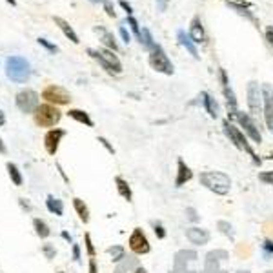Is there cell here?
<instances>
[{"label": "cell", "mask_w": 273, "mask_h": 273, "mask_svg": "<svg viewBox=\"0 0 273 273\" xmlns=\"http://www.w3.org/2000/svg\"><path fill=\"white\" fill-rule=\"evenodd\" d=\"M222 131H224V135L228 136V140H230L237 150L244 151V153H248V155L252 157L255 166H260V164H262V158L255 153V150H253L252 144H250V138L244 135V131L240 130L239 126H235V124H232L226 118V120H222Z\"/></svg>", "instance_id": "obj_1"}, {"label": "cell", "mask_w": 273, "mask_h": 273, "mask_svg": "<svg viewBox=\"0 0 273 273\" xmlns=\"http://www.w3.org/2000/svg\"><path fill=\"white\" fill-rule=\"evenodd\" d=\"M198 182L218 197H224L232 190V178L224 171H202L198 175Z\"/></svg>", "instance_id": "obj_2"}, {"label": "cell", "mask_w": 273, "mask_h": 273, "mask_svg": "<svg viewBox=\"0 0 273 273\" xmlns=\"http://www.w3.org/2000/svg\"><path fill=\"white\" fill-rule=\"evenodd\" d=\"M6 75L7 78H11L13 82L24 84L31 77V66H29V62L24 57L11 55V57L6 58Z\"/></svg>", "instance_id": "obj_3"}, {"label": "cell", "mask_w": 273, "mask_h": 273, "mask_svg": "<svg viewBox=\"0 0 273 273\" xmlns=\"http://www.w3.org/2000/svg\"><path fill=\"white\" fill-rule=\"evenodd\" d=\"M88 55L93 58V60L98 62V64H100V66L108 71L109 75H120V73H122V64H120V60H118V57L113 55L111 49L89 48Z\"/></svg>", "instance_id": "obj_4"}, {"label": "cell", "mask_w": 273, "mask_h": 273, "mask_svg": "<svg viewBox=\"0 0 273 273\" xmlns=\"http://www.w3.org/2000/svg\"><path fill=\"white\" fill-rule=\"evenodd\" d=\"M35 124L40 126V128H53L60 122L62 113L55 108L53 104H40L39 108L35 109L33 113Z\"/></svg>", "instance_id": "obj_5"}, {"label": "cell", "mask_w": 273, "mask_h": 273, "mask_svg": "<svg viewBox=\"0 0 273 273\" xmlns=\"http://www.w3.org/2000/svg\"><path fill=\"white\" fill-rule=\"evenodd\" d=\"M148 62H150L151 69H155L157 73H162V75H173V73H175V68H173V64H171L170 57L166 55V51H164V48L160 44H157V46L150 51Z\"/></svg>", "instance_id": "obj_6"}, {"label": "cell", "mask_w": 273, "mask_h": 273, "mask_svg": "<svg viewBox=\"0 0 273 273\" xmlns=\"http://www.w3.org/2000/svg\"><path fill=\"white\" fill-rule=\"evenodd\" d=\"M235 120L239 122L240 130L244 131V135L248 136L253 144H262V135H260V131H259V126H257L255 118H253L250 113L237 111V113H235Z\"/></svg>", "instance_id": "obj_7"}, {"label": "cell", "mask_w": 273, "mask_h": 273, "mask_svg": "<svg viewBox=\"0 0 273 273\" xmlns=\"http://www.w3.org/2000/svg\"><path fill=\"white\" fill-rule=\"evenodd\" d=\"M246 102H248V109H250V115L255 117L262 115V89H260L259 82H248V88H246Z\"/></svg>", "instance_id": "obj_8"}, {"label": "cell", "mask_w": 273, "mask_h": 273, "mask_svg": "<svg viewBox=\"0 0 273 273\" xmlns=\"http://www.w3.org/2000/svg\"><path fill=\"white\" fill-rule=\"evenodd\" d=\"M128 248L131 250V253H135L138 257H140V255H148V253L151 252V244L142 228H135V230L131 232L130 239H128Z\"/></svg>", "instance_id": "obj_9"}, {"label": "cell", "mask_w": 273, "mask_h": 273, "mask_svg": "<svg viewBox=\"0 0 273 273\" xmlns=\"http://www.w3.org/2000/svg\"><path fill=\"white\" fill-rule=\"evenodd\" d=\"M39 98H40L39 93L33 91V89H22L15 97V104H17V108L20 109L22 113H35V109L40 106Z\"/></svg>", "instance_id": "obj_10"}, {"label": "cell", "mask_w": 273, "mask_h": 273, "mask_svg": "<svg viewBox=\"0 0 273 273\" xmlns=\"http://www.w3.org/2000/svg\"><path fill=\"white\" fill-rule=\"evenodd\" d=\"M42 98L48 104H53V106H66V104L71 102V95L62 86H57V84L46 86L42 91Z\"/></svg>", "instance_id": "obj_11"}, {"label": "cell", "mask_w": 273, "mask_h": 273, "mask_svg": "<svg viewBox=\"0 0 273 273\" xmlns=\"http://www.w3.org/2000/svg\"><path fill=\"white\" fill-rule=\"evenodd\" d=\"M218 78H220V86H222V95H224V98H226L228 113H230V117H235V113L239 111L237 97H235V91H233L232 86H230V78H228L224 69H218Z\"/></svg>", "instance_id": "obj_12"}, {"label": "cell", "mask_w": 273, "mask_h": 273, "mask_svg": "<svg viewBox=\"0 0 273 273\" xmlns=\"http://www.w3.org/2000/svg\"><path fill=\"white\" fill-rule=\"evenodd\" d=\"M262 117L270 131H273V88L272 84H262Z\"/></svg>", "instance_id": "obj_13"}, {"label": "cell", "mask_w": 273, "mask_h": 273, "mask_svg": "<svg viewBox=\"0 0 273 273\" xmlns=\"http://www.w3.org/2000/svg\"><path fill=\"white\" fill-rule=\"evenodd\" d=\"M66 136V131L64 130H58V128H55V130H49L44 136V148L48 151V155L55 157L57 155V151H58V146H60V140Z\"/></svg>", "instance_id": "obj_14"}, {"label": "cell", "mask_w": 273, "mask_h": 273, "mask_svg": "<svg viewBox=\"0 0 273 273\" xmlns=\"http://www.w3.org/2000/svg\"><path fill=\"white\" fill-rule=\"evenodd\" d=\"M186 239L190 240L193 246H206L210 242V239H212V235H210V232L204 230V228L191 226V228L186 230Z\"/></svg>", "instance_id": "obj_15"}, {"label": "cell", "mask_w": 273, "mask_h": 273, "mask_svg": "<svg viewBox=\"0 0 273 273\" xmlns=\"http://www.w3.org/2000/svg\"><path fill=\"white\" fill-rule=\"evenodd\" d=\"M193 170L184 162V158H177V175H175V188H182L193 180Z\"/></svg>", "instance_id": "obj_16"}, {"label": "cell", "mask_w": 273, "mask_h": 273, "mask_svg": "<svg viewBox=\"0 0 273 273\" xmlns=\"http://www.w3.org/2000/svg\"><path fill=\"white\" fill-rule=\"evenodd\" d=\"M198 98H200V102H202V108L206 109V113L210 115V118H218V113H220V106H218V102L213 98L208 91H202L200 95H198Z\"/></svg>", "instance_id": "obj_17"}, {"label": "cell", "mask_w": 273, "mask_h": 273, "mask_svg": "<svg viewBox=\"0 0 273 273\" xmlns=\"http://www.w3.org/2000/svg\"><path fill=\"white\" fill-rule=\"evenodd\" d=\"M190 37L195 44H202V42L206 40L204 27H202V22H200V17H198V15H195L190 22Z\"/></svg>", "instance_id": "obj_18"}, {"label": "cell", "mask_w": 273, "mask_h": 273, "mask_svg": "<svg viewBox=\"0 0 273 273\" xmlns=\"http://www.w3.org/2000/svg\"><path fill=\"white\" fill-rule=\"evenodd\" d=\"M177 40H178V44H180L182 48H186V51H190V55L193 57V58H198L197 44L191 40L190 33H186L184 29H178V31H177Z\"/></svg>", "instance_id": "obj_19"}, {"label": "cell", "mask_w": 273, "mask_h": 273, "mask_svg": "<svg viewBox=\"0 0 273 273\" xmlns=\"http://www.w3.org/2000/svg\"><path fill=\"white\" fill-rule=\"evenodd\" d=\"M115 186H117V193H118L124 200H128V202L133 200V191H131V186L128 184V180H126V178L120 177V175H117Z\"/></svg>", "instance_id": "obj_20"}, {"label": "cell", "mask_w": 273, "mask_h": 273, "mask_svg": "<svg viewBox=\"0 0 273 273\" xmlns=\"http://www.w3.org/2000/svg\"><path fill=\"white\" fill-rule=\"evenodd\" d=\"M53 20H55V24L58 26V29H60L62 33L66 35V39H69V40L73 42V44H78V35L73 31V27L69 26V22L68 20H64V19H60V17H53Z\"/></svg>", "instance_id": "obj_21"}, {"label": "cell", "mask_w": 273, "mask_h": 273, "mask_svg": "<svg viewBox=\"0 0 273 273\" xmlns=\"http://www.w3.org/2000/svg\"><path fill=\"white\" fill-rule=\"evenodd\" d=\"M95 31L100 35V40H102V44L106 48H109L111 51H118V44H117L115 37H113L111 31H108V29H104V27H100V26L95 27Z\"/></svg>", "instance_id": "obj_22"}, {"label": "cell", "mask_w": 273, "mask_h": 273, "mask_svg": "<svg viewBox=\"0 0 273 273\" xmlns=\"http://www.w3.org/2000/svg\"><path fill=\"white\" fill-rule=\"evenodd\" d=\"M73 210H75V213L78 215V218H80L82 222L88 224L89 222V208L82 198H78V197L73 198Z\"/></svg>", "instance_id": "obj_23"}, {"label": "cell", "mask_w": 273, "mask_h": 273, "mask_svg": "<svg viewBox=\"0 0 273 273\" xmlns=\"http://www.w3.org/2000/svg\"><path fill=\"white\" fill-rule=\"evenodd\" d=\"M46 208H48L49 213H53L57 217H62L64 215V202L60 198H55L53 195H48L46 197Z\"/></svg>", "instance_id": "obj_24"}, {"label": "cell", "mask_w": 273, "mask_h": 273, "mask_svg": "<svg viewBox=\"0 0 273 273\" xmlns=\"http://www.w3.org/2000/svg\"><path fill=\"white\" fill-rule=\"evenodd\" d=\"M68 115L73 118V120H77V122L84 124V126H88V128H93V120H91V117L86 113V111H82V109H69Z\"/></svg>", "instance_id": "obj_25"}, {"label": "cell", "mask_w": 273, "mask_h": 273, "mask_svg": "<svg viewBox=\"0 0 273 273\" xmlns=\"http://www.w3.org/2000/svg\"><path fill=\"white\" fill-rule=\"evenodd\" d=\"M7 168V175H9V178H11V182H13L15 186H22V182H24V177H22L20 170H19V166L13 162H7L6 164Z\"/></svg>", "instance_id": "obj_26"}, {"label": "cell", "mask_w": 273, "mask_h": 273, "mask_svg": "<svg viewBox=\"0 0 273 273\" xmlns=\"http://www.w3.org/2000/svg\"><path fill=\"white\" fill-rule=\"evenodd\" d=\"M33 228H35V233H37L40 239H48L49 235H51V230H49L48 222H46V220H42V218H35Z\"/></svg>", "instance_id": "obj_27"}, {"label": "cell", "mask_w": 273, "mask_h": 273, "mask_svg": "<svg viewBox=\"0 0 273 273\" xmlns=\"http://www.w3.org/2000/svg\"><path fill=\"white\" fill-rule=\"evenodd\" d=\"M138 42H140L146 49H150V51L157 46L155 40H153V37H151V31L148 29V27H142V29H140V39H138Z\"/></svg>", "instance_id": "obj_28"}, {"label": "cell", "mask_w": 273, "mask_h": 273, "mask_svg": "<svg viewBox=\"0 0 273 273\" xmlns=\"http://www.w3.org/2000/svg\"><path fill=\"white\" fill-rule=\"evenodd\" d=\"M108 255L111 257L113 262H118V260H122L126 257V250H124V246H109L108 248Z\"/></svg>", "instance_id": "obj_29"}, {"label": "cell", "mask_w": 273, "mask_h": 273, "mask_svg": "<svg viewBox=\"0 0 273 273\" xmlns=\"http://www.w3.org/2000/svg\"><path fill=\"white\" fill-rule=\"evenodd\" d=\"M230 7H232V9H235V11H237V13H239V15H242V17H246L248 20L255 22V17H253V13H252V11H250V9H248V7L242 6V4H239V2H232V4H230Z\"/></svg>", "instance_id": "obj_30"}, {"label": "cell", "mask_w": 273, "mask_h": 273, "mask_svg": "<svg viewBox=\"0 0 273 273\" xmlns=\"http://www.w3.org/2000/svg\"><path fill=\"white\" fill-rule=\"evenodd\" d=\"M259 182L266 186H273V170H268V171H260L259 173Z\"/></svg>", "instance_id": "obj_31"}, {"label": "cell", "mask_w": 273, "mask_h": 273, "mask_svg": "<svg viewBox=\"0 0 273 273\" xmlns=\"http://www.w3.org/2000/svg\"><path fill=\"white\" fill-rule=\"evenodd\" d=\"M84 244H86V253H88L89 257H95L97 252H95V246H93V240H91V235H89V233L84 235Z\"/></svg>", "instance_id": "obj_32"}, {"label": "cell", "mask_w": 273, "mask_h": 273, "mask_svg": "<svg viewBox=\"0 0 273 273\" xmlns=\"http://www.w3.org/2000/svg\"><path fill=\"white\" fill-rule=\"evenodd\" d=\"M153 232H155V237H157L158 240H164L166 239V228L162 226V222H153Z\"/></svg>", "instance_id": "obj_33"}, {"label": "cell", "mask_w": 273, "mask_h": 273, "mask_svg": "<svg viewBox=\"0 0 273 273\" xmlns=\"http://www.w3.org/2000/svg\"><path fill=\"white\" fill-rule=\"evenodd\" d=\"M128 24H130L131 31L135 33L136 39H140V26H138V22H136V19L133 17V15H131V17H128Z\"/></svg>", "instance_id": "obj_34"}, {"label": "cell", "mask_w": 273, "mask_h": 273, "mask_svg": "<svg viewBox=\"0 0 273 273\" xmlns=\"http://www.w3.org/2000/svg\"><path fill=\"white\" fill-rule=\"evenodd\" d=\"M260 248H262V252H264L266 257H272L273 255V239H264V242L260 244Z\"/></svg>", "instance_id": "obj_35"}, {"label": "cell", "mask_w": 273, "mask_h": 273, "mask_svg": "<svg viewBox=\"0 0 273 273\" xmlns=\"http://www.w3.org/2000/svg\"><path fill=\"white\" fill-rule=\"evenodd\" d=\"M104 11H106V15L108 17H111V19H115L117 17V11H115V6H113V2L111 0H104Z\"/></svg>", "instance_id": "obj_36"}, {"label": "cell", "mask_w": 273, "mask_h": 273, "mask_svg": "<svg viewBox=\"0 0 273 273\" xmlns=\"http://www.w3.org/2000/svg\"><path fill=\"white\" fill-rule=\"evenodd\" d=\"M42 253L46 255V259H55V255H57V250H55L51 244H44V246H42Z\"/></svg>", "instance_id": "obj_37"}, {"label": "cell", "mask_w": 273, "mask_h": 273, "mask_svg": "<svg viewBox=\"0 0 273 273\" xmlns=\"http://www.w3.org/2000/svg\"><path fill=\"white\" fill-rule=\"evenodd\" d=\"M39 44L44 46V48L48 49V51H51V53H57V51H58V48H57L55 44H51V42H48L46 39H39Z\"/></svg>", "instance_id": "obj_38"}, {"label": "cell", "mask_w": 273, "mask_h": 273, "mask_svg": "<svg viewBox=\"0 0 273 273\" xmlns=\"http://www.w3.org/2000/svg\"><path fill=\"white\" fill-rule=\"evenodd\" d=\"M98 142L102 144L104 148H106V150H108L109 153H111V155H115V148H113V146H111V144H109V140H108V138H104V136H98Z\"/></svg>", "instance_id": "obj_39"}, {"label": "cell", "mask_w": 273, "mask_h": 273, "mask_svg": "<svg viewBox=\"0 0 273 273\" xmlns=\"http://www.w3.org/2000/svg\"><path fill=\"white\" fill-rule=\"evenodd\" d=\"M118 33H120V37H122V40L126 42V44H130L131 42V35L128 33V29L124 26H120V29H118Z\"/></svg>", "instance_id": "obj_40"}, {"label": "cell", "mask_w": 273, "mask_h": 273, "mask_svg": "<svg viewBox=\"0 0 273 273\" xmlns=\"http://www.w3.org/2000/svg\"><path fill=\"white\" fill-rule=\"evenodd\" d=\"M88 272L89 273H98V268H97L95 257H89V264H88Z\"/></svg>", "instance_id": "obj_41"}, {"label": "cell", "mask_w": 273, "mask_h": 273, "mask_svg": "<svg viewBox=\"0 0 273 273\" xmlns=\"http://www.w3.org/2000/svg\"><path fill=\"white\" fill-rule=\"evenodd\" d=\"M71 250H73V260H75V262H80V246L73 244Z\"/></svg>", "instance_id": "obj_42"}, {"label": "cell", "mask_w": 273, "mask_h": 273, "mask_svg": "<svg viewBox=\"0 0 273 273\" xmlns=\"http://www.w3.org/2000/svg\"><path fill=\"white\" fill-rule=\"evenodd\" d=\"M118 4H120V6L124 7V11H126V13H128V17H131V15H133V7H131V4H128V2H126V0H120V2H118Z\"/></svg>", "instance_id": "obj_43"}, {"label": "cell", "mask_w": 273, "mask_h": 273, "mask_svg": "<svg viewBox=\"0 0 273 273\" xmlns=\"http://www.w3.org/2000/svg\"><path fill=\"white\" fill-rule=\"evenodd\" d=\"M266 40L270 42V46L273 48V27H268L266 29Z\"/></svg>", "instance_id": "obj_44"}, {"label": "cell", "mask_w": 273, "mask_h": 273, "mask_svg": "<svg viewBox=\"0 0 273 273\" xmlns=\"http://www.w3.org/2000/svg\"><path fill=\"white\" fill-rule=\"evenodd\" d=\"M62 239H66L68 242H73V237H71L68 232H62Z\"/></svg>", "instance_id": "obj_45"}, {"label": "cell", "mask_w": 273, "mask_h": 273, "mask_svg": "<svg viewBox=\"0 0 273 273\" xmlns=\"http://www.w3.org/2000/svg\"><path fill=\"white\" fill-rule=\"evenodd\" d=\"M6 124V115L2 113V109H0V126H4Z\"/></svg>", "instance_id": "obj_46"}, {"label": "cell", "mask_w": 273, "mask_h": 273, "mask_svg": "<svg viewBox=\"0 0 273 273\" xmlns=\"http://www.w3.org/2000/svg\"><path fill=\"white\" fill-rule=\"evenodd\" d=\"M6 146H4V142H2V138H0V153H6Z\"/></svg>", "instance_id": "obj_47"}, {"label": "cell", "mask_w": 273, "mask_h": 273, "mask_svg": "<svg viewBox=\"0 0 273 273\" xmlns=\"http://www.w3.org/2000/svg\"><path fill=\"white\" fill-rule=\"evenodd\" d=\"M133 273H148V272H146V270H144L142 266H138V268H136V270H135V272H133Z\"/></svg>", "instance_id": "obj_48"}, {"label": "cell", "mask_w": 273, "mask_h": 273, "mask_svg": "<svg viewBox=\"0 0 273 273\" xmlns=\"http://www.w3.org/2000/svg\"><path fill=\"white\" fill-rule=\"evenodd\" d=\"M157 4H158V7H160V9H164V7H166V4H164V0H157Z\"/></svg>", "instance_id": "obj_49"}, {"label": "cell", "mask_w": 273, "mask_h": 273, "mask_svg": "<svg viewBox=\"0 0 273 273\" xmlns=\"http://www.w3.org/2000/svg\"><path fill=\"white\" fill-rule=\"evenodd\" d=\"M6 2H9L11 6H17V2H15V0H6Z\"/></svg>", "instance_id": "obj_50"}, {"label": "cell", "mask_w": 273, "mask_h": 273, "mask_svg": "<svg viewBox=\"0 0 273 273\" xmlns=\"http://www.w3.org/2000/svg\"><path fill=\"white\" fill-rule=\"evenodd\" d=\"M89 2H93V4H98V2H104V0H89Z\"/></svg>", "instance_id": "obj_51"}, {"label": "cell", "mask_w": 273, "mask_h": 273, "mask_svg": "<svg viewBox=\"0 0 273 273\" xmlns=\"http://www.w3.org/2000/svg\"><path fill=\"white\" fill-rule=\"evenodd\" d=\"M58 273H64V272H58Z\"/></svg>", "instance_id": "obj_52"}]
</instances>
